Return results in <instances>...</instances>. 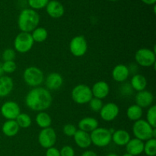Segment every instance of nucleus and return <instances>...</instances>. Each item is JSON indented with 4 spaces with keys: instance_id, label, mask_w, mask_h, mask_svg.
I'll use <instances>...</instances> for the list:
<instances>
[{
    "instance_id": "f257e3e1",
    "label": "nucleus",
    "mask_w": 156,
    "mask_h": 156,
    "mask_svg": "<svg viewBox=\"0 0 156 156\" xmlns=\"http://www.w3.org/2000/svg\"><path fill=\"white\" fill-rule=\"evenodd\" d=\"M53 103V97L49 90L44 87L33 88L25 97V105L31 111H45Z\"/></svg>"
},
{
    "instance_id": "f03ea898",
    "label": "nucleus",
    "mask_w": 156,
    "mask_h": 156,
    "mask_svg": "<svg viewBox=\"0 0 156 156\" xmlns=\"http://www.w3.org/2000/svg\"><path fill=\"white\" fill-rule=\"evenodd\" d=\"M40 23V15L35 10L25 9L21 12L18 18V26L21 32L31 33Z\"/></svg>"
},
{
    "instance_id": "7ed1b4c3",
    "label": "nucleus",
    "mask_w": 156,
    "mask_h": 156,
    "mask_svg": "<svg viewBox=\"0 0 156 156\" xmlns=\"http://www.w3.org/2000/svg\"><path fill=\"white\" fill-rule=\"evenodd\" d=\"M132 130L135 138L143 142L156 136V128L151 126L146 120L143 119L134 122Z\"/></svg>"
},
{
    "instance_id": "20e7f679",
    "label": "nucleus",
    "mask_w": 156,
    "mask_h": 156,
    "mask_svg": "<svg viewBox=\"0 0 156 156\" xmlns=\"http://www.w3.org/2000/svg\"><path fill=\"white\" fill-rule=\"evenodd\" d=\"M23 79L28 86L32 88L39 87L44 81V74L42 70L37 66H29L23 73Z\"/></svg>"
},
{
    "instance_id": "39448f33",
    "label": "nucleus",
    "mask_w": 156,
    "mask_h": 156,
    "mask_svg": "<svg viewBox=\"0 0 156 156\" xmlns=\"http://www.w3.org/2000/svg\"><path fill=\"white\" fill-rule=\"evenodd\" d=\"M71 98L77 105H82L88 104L93 98L91 88L85 84H79L72 90Z\"/></svg>"
},
{
    "instance_id": "423d86ee",
    "label": "nucleus",
    "mask_w": 156,
    "mask_h": 156,
    "mask_svg": "<svg viewBox=\"0 0 156 156\" xmlns=\"http://www.w3.org/2000/svg\"><path fill=\"white\" fill-rule=\"evenodd\" d=\"M91 144L97 147H106L112 141V133L109 129L105 127H98L90 133Z\"/></svg>"
},
{
    "instance_id": "0eeeda50",
    "label": "nucleus",
    "mask_w": 156,
    "mask_h": 156,
    "mask_svg": "<svg viewBox=\"0 0 156 156\" xmlns=\"http://www.w3.org/2000/svg\"><path fill=\"white\" fill-rule=\"evenodd\" d=\"M34 41L30 33L21 32L14 40V50L20 53H26L33 47Z\"/></svg>"
},
{
    "instance_id": "6e6552de",
    "label": "nucleus",
    "mask_w": 156,
    "mask_h": 156,
    "mask_svg": "<svg viewBox=\"0 0 156 156\" xmlns=\"http://www.w3.org/2000/svg\"><path fill=\"white\" fill-rule=\"evenodd\" d=\"M135 60L140 66L146 68L152 66L155 64V51L149 48L139 49L135 53Z\"/></svg>"
},
{
    "instance_id": "1a4fd4ad",
    "label": "nucleus",
    "mask_w": 156,
    "mask_h": 156,
    "mask_svg": "<svg viewBox=\"0 0 156 156\" xmlns=\"http://www.w3.org/2000/svg\"><path fill=\"white\" fill-rule=\"evenodd\" d=\"M69 50L76 57H82L88 51V42L82 35H77L69 42Z\"/></svg>"
},
{
    "instance_id": "9d476101",
    "label": "nucleus",
    "mask_w": 156,
    "mask_h": 156,
    "mask_svg": "<svg viewBox=\"0 0 156 156\" xmlns=\"http://www.w3.org/2000/svg\"><path fill=\"white\" fill-rule=\"evenodd\" d=\"M56 139H57V136H56V131L52 127L41 129L37 137L38 143L41 145V147L44 149L53 147L56 144Z\"/></svg>"
},
{
    "instance_id": "9b49d317",
    "label": "nucleus",
    "mask_w": 156,
    "mask_h": 156,
    "mask_svg": "<svg viewBox=\"0 0 156 156\" xmlns=\"http://www.w3.org/2000/svg\"><path fill=\"white\" fill-rule=\"evenodd\" d=\"M0 112L2 116L6 119V120H15L21 113L20 106L14 101H8L5 102L1 106Z\"/></svg>"
},
{
    "instance_id": "f8f14e48",
    "label": "nucleus",
    "mask_w": 156,
    "mask_h": 156,
    "mask_svg": "<svg viewBox=\"0 0 156 156\" xmlns=\"http://www.w3.org/2000/svg\"><path fill=\"white\" fill-rule=\"evenodd\" d=\"M100 113L101 118L106 122H111L115 120L120 114V108L114 102H108L103 105Z\"/></svg>"
},
{
    "instance_id": "ddd939ff",
    "label": "nucleus",
    "mask_w": 156,
    "mask_h": 156,
    "mask_svg": "<svg viewBox=\"0 0 156 156\" xmlns=\"http://www.w3.org/2000/svg\"><path fill=\"white\" fill-rule=\"evenodd\" d=\"M136 105L140 106V108H147L153 105L154 95L151 91L147 90L138 91L135 96Z\"/></svg>"
},
{
    "instance_id": "4468645a",
    "label": "nucleus",
    "mask_w": 156,
    "mask_h": 156,
    "mask_svg": "<svg viewBox=\"0 0 156 156\" xmlns=\"http://www.w3.org/2000/svg\"><path fill=\"white\" fill-rule=\"evenodd\" d=\"M94 98L103 100L106 98L110 93V86L105 81H98L95 82L91 88Z\"/></svg>"
},
{
    "instance_id": "2eb2a0df",
    "label": "nucleus",
    "mask_w": 156,
    "mask_h": 156,
    "mask_svg": "<svg viewBox=\"0 0 156 156\" xmlns=\"http://www.w3.org/2000/svg\"><path fill=\"white\" fill-rule=\"evenodd\" d=\"M129 74L130 73H129V67L124 64H117L114 67L111 73L113 79L115 82H120V83L126 82L129 78Z\"/></svg>"
},
{
    "instance_id": "dca6fc26",
    "label": "nucleus",
    "mask_w": 156,
    "mask_h": 156,
    "mask_svg": "<svg viewBox=\"0 0 156 156\" xmlns=\"http://www.w3.org/2000/svg\"><path fill=\"white\" fill-rule=\"evenodd\" d=\"M63 84V78L59 73H51L45 79V85L47 90L55 91L62 87Z\"/></svg>"
},
{
    "instance_id": "f3484780",
    "label": "nucleus",
    "mask_w": 156,
    "mask_h": 156,
    "mask_svg": "<svg viewBox=\"0 0 156 156\" xmlns=\"http://www.w3.org/2000/svg\"><path fill=\"white\" fill-rule=\"evenodd\" d=\"M46 10L47 14L53 18H59L65 13V9L62 3L56 0L49 1L48 4L46 6Z\"/></svg>"
},
{
    "instance_id": "a211bd4d",
    "label": "nucleus",
    "mask_w": 156,
    "mask_h": 156,
    "mask_svg": "<svg viewBox=\"0 0 156 156\" xmlns=\"http://www.w3.org/2000/svg\"><path fill=\"white\" fill-rule=\"evenodd\" d=\"M126 152L133 156L141 155L144 150V142L136 138L130 139L126 145Z\"/></svg>"
},
{
    "instance_id": "6ab92c4d",
    "label": "nucleus",
    "mask_w": 156,
    "mask_h": 156,
    "mask_svg": "<svg viewBox=\"0 0 156 156\" xmlns=\"http://www.w3.org/2000/svg\"><path fill=\"white\" fill-rule=\"evenodd\" d=\"M74 142L78 147L81 149H87L91 145V137H90V133L84 131L77 129L76 133H75L74 136Z\"/></svg>"
},
{
    "instance_id": "aec40b11",
    "label": "nucleus",
    "mask_w": 156,
    "mask_h": 156,
    "mask_svg": "<svg viewBox=\"0 0 156 156\" xmlns=\"http://www.w3.org/2000/svg\"><path fill=\"white\" fill-rule=\"evenodd\" d=\"M99 126V123L97 119L91 117H86L79 120L78 123V127L80 130L90 133L94 129H97Z\"/></svg>"
},
{
    "instance_id": "412c9836",
    "label": "nucleus",
    "mask_w": 156,
    "mask_h": 156,
    "mask_svg": "<svg viewBox=\"0 0 156 156\" xmlns=\"http://www.w3.org/2000/svg\"><path fill=\"white\" fill-rule=\"evenodd\" d=\"M131 136L128 131L125 129H117L114 130L112 133V141L114 144L119 146H125L130 140Z\"/></svg>"
},
{
    "instance_id": "4be33fe9",
    "label": "nucleus",
    "mask_w": 156,
    "mask_h": 156,
    "mask_svg": "<svg viewBox=\"0 0 156 156\" xmlns=\"http://www.w3.org/2000/svg\"><path fill=\"white\" fill-rule=\"evenodd\" d=\"M14 88L13 79L8 76L0 77V98H4L9 95Z\"/></svg>"
},
{
    "instance_id": "5701e85b",
    "label": "nucleus",
    "mask_w": 156,
    "mask_h": 156,
    "mask_svg": "<svg viewBox=\"0 0 156 156\" xmlns=\"http://www.w3.org/2000/svg\"><path fill=\"white\" fill-rule=\"evenodd\" d=\"M20 127L15 120H6L2 126V132L5 136L13 137L18 133Z\"/></svg>"
},
{
    "instance_id": "b1692460",
    "label": "nucleus",
    "mask_w": 156,
    "mask_h": 156,
    "mask_svg": "<svg viewBox=\"0 0 156 156\" xmlns=\"http://www.w3.org/2000/svg\"><path fill=\"white\" fill-rule=\"evenodd\" d=\"M130 86L132 87L133 90L136 91H141L146 90L147 86V79L143 75L134 74L130 81Z\"/></svg>"
},
{
    "instance_id": "393cba45",
    "label": "nucleus",
    "mask_w": 156,
    "mask_h": 156,
    "mask_svg": "<svg viewBox=\"0 0 156 156\" xmlns=\"http://www.w3.org/2000/svg\"><path fill=\"white\" fill-rule=\"evenodd\" d=\"M35 121L37 125L41 129H45V128L50 127L52 124V117L50 114L46 111H41L38 112V114L35 117Z\"/></svg>"
},
{
    "instance_id": "a878e982",
    "label": "nucleus",
    "mask_w": 156,
    "mask_h": 156,
    "mask_svg": "<svg viewBox=\"0 0 156 156\" xmlns=\"http://www.w3.org/2000/svg\"><path fill=\"white\" fill-rule=\"evenodd\" d=\"M143 115V109L137 105H132L126 110V117L131 121L140 120Z\"/></svg>"
},
{
    "instance_id": "bb28decb",
    "label": "nucleus",
    "mask_w": 156,
    "mask_h": 156,
    "mask_svg": "<svg viewBox=\"0 0 156 156\" xmlns=\"http://www.w3.org/2000/svg\"><path fill=\"white\" fill-rule=\"evenodd\" d=\"M30 34L34 42L43 43L47 39L48 32L45 27H37L31 32Z\"/></svg>"
},
{
    "instance_id": "cd10ccee",
    "label": "nucleus",
    "mask_w": 156,
    "mask_h": 156,
    "mask_svg": "<svg viewBox=\"0 0 156 156\" xmlns=\"http://www.w3.org/2000/svg\"><path fill=\"white\" fill-rule=\"evenodd\" d=\"M15 121L18 123V126L22 129H27L30 127L32 123V119L26 113H21L15 119Z\"/></svg>"
},
{
    "instance_id": "c85d7f7f",
    "label": "nucleus",
    "mask_w": 156,
    "mask_h": 156,
    "mask_svg": "<svg viewBox=\"0 0 156 156\" xmlns=\"http://www.w3.org/2000/svg\"><path fill=\"white\" fill-rule=\"evenodd\" d=\"M147 156H155L156 155V139L151 138L144 143V150Z\"/></svg>"
},
{
    "instance_id": "c756f323",
    "label": "nucleus",
    "mask_w": 156,
    "mask_h": 156,
    "mask_svg": "<svg viewBox=\"0 0 156 156\" xmlns=\"http://www.w3.org/2000/svg\"><path fill=\"white\" fill-rule=\"evenodd\" d=\"M146 121L151 126L156 128V106L152 105L149 107L146 112Z\"/></svg>"
},
{
    "instance_id": "7c9ffc66",
    "label": "nucleus",
    "mask_w": 156,
    "mask_h": 156,
    "mask_svg": "<svg viewBox=\"0 0 156 156\" xmlns=\"http://www.w3.org/2000/svg\"><path fill=\"white\" fill-rule=\"evenodd\" d=\"M3 73L6 74H12L17 69V64L15 61H5L2 64Z\"/></svg>"
},
{
    "instance_id": "2f4dec72",
    "label": "nucleus",
    "mask_w": 156,
    "mask_h": 156,
    "mask_svg": "<svg viewBox=\"0 0 156 156\" xmlns=\"http://www.w3.org/2000/svg\"><path fill=\"white\" fill-rule=\"evenodd\" d=\"M50 0H28V5L31 9L38 10V9H44L48 4Z\"/></svg>"
},
{
    "instance_id": "473e14b6",
    "label": "nucleus",
    "mask_w": 156,
    "mask_h": 156,
    "mask_svg": "<svg viewBox=\"0 0 156 156\" xmlns=\"http://www.w3.org/2000/svg\"><path fill=\"white\" fill-rule=\"evenodd\" d=\"M88 105H89V108L91 111H94V112H99L103 107L104 104L102 100L93 97L88 102Z\"/></svg>"
},
{
    "instance_id": "72a5a7b5",
    "label": "nucleus",
    "mask_w": 156,
    "mask_h": 156,
    "mask_svg": "<svg viewBox=\"0 0 156 156\" xmlns=\"http://www.w3.org/2000/svg\"><path fill=\"white\" fill-rule=\"evenodd\" d=\"M1 56L4 62L5 61H15V57H16V52L14 49L8 48L2 52Z\"/></svg>"
},
{
    "instance_id": "f704fd0d",
    "label": "nucleus",
    "mask_w": 156,
    "mask_h": 156,
    "mask_svg": "<svg viewBox=\"0 0 156 156\" xmlns=\"http://www.w3.org/2000/svg\"><path fill=\"white\" fill-rule=\"evenodd\" d=\"M77 131V127L73 123H67L62 127V133L66 136L73 137Z\"/></svg>"
},
{
    "instance_id": "c9c22d12",
    "label": "nucleus",
    "mask_w": 156,
    "mask_h": 156,
    "mask_svg": "<svg viewBox=\"0 0 156 156\" xmlns=\"http://www.w3.org/2000/svg\"><path fill=\"white\" fill-rule=\"evenodd\" d=\"M60 156H75V150L72 146H64L59 150Z\"/></svg>"
},
{
    "instance_id": "e433bc0d",
    "label": "nucleus",
    "mask_w": 156,
    "mask_h": 156,
    "mask_svg": "<svg viewBox=\"0 0 156 156\" xmlns=\"http://www.w3.org/2000/svg\"><path fill=\"white\" fill-rule=\"evenodd\" d=\"M121 92L123 95H129L133 93V88L130 84H123L121 87Z\"/></svg>"
},
{
    "instance_id": "4c0bfd02",
    "label": "nucleus",
    "mask_w": 156,
    "mask_h": 156,
    "mask_svg": "<svg viewBox=\"0 0 156 156\" xmlns=\"http://www.w3.org/2000/svg\"><path fill=\"white\" fill-rule=\"evenodd\" d=\"M46 156H60L59 150L55 148L54 146L49 148V149H47Z\"/></svg>"
},
{
    "instance_id": "58836bf2",
    "label": "nucleus",
    "mask_w": 156,
    "mask_h": 156,
    "mask_svg": "<svg viewBox=\"0 0 156 156\" xmlns=\"http://www.w3.org/2000/svg\"><path fill=\"white\" fill-rule=\"evenodd\" d=\"M81 156H98L97 153L92 150H86L82 154Z\"/></svg>"
},
{
    "instance_id": "ea45409f",
    "label": "nucleus",
    "mask_w": 156,
    "mask_h": 156,
    "mask_svg": "<svg viewBox=\"0 0 156 156\" xmlns=\"http://www.w3.org/2000/svg\"><path fill=\"white\" fill-rule=\"evenodd\" d=\"M142 2L146 5H155L156 0H142Z\"/></svg>"
},
{
    "instance_id": "a19ab883",
    "label": "nucleus",
    "mask_w": 156,
    "mask_h": 156,
    "mask_svg": "<svg viewBox=\"0 0 156 156\" xmlns=\"http://www.w3.org/2000/svg\"><path fill=\"white\" fill-rule=\"evenodd\" d=\"M4 73H3V70H2V63H0V77L2 76H4Z\"/></svg>"
},
{
    "instance_id": "79ce46f5",
    "label": "nucleus",
    "mask_w": 156,
    "mask_h": 156,
    "mask_svg": "<svg viewBox=\"0 0 156 156\" xmlns=\"http://www.w3.org/2000/svg\"><path fill=\"white\" fill-rule=\"evenodd\" d=\"M105 156H119V155H117V154H115V153H110V154H108V155H105Z\"/></svg>"
},
{
    "instance_id": "37998d69",
    "label": "nucleus",
    "mask_w": 156,
    "mask_h": 156,
    "mask_svg": "<svg viewBox=\"0 0 156 156\" xmlns=\"http://www.w3.org/2000/svg\"><path fill=\"white\" fill-rule=\"evenodd\" d=\"M122 156H133V155H130V154H129V153H127V152H126V153L123 154V155H122Z\"/></svg>"
},
{
    "instance_id": "c03bdc74",
    "label": "nucleus",
    "mask_w": 156,
    "mask_h": 156,
    "mask_svg": "<svg viewBox=\"0 0 156 156\" xmlns=\"http://www.w3.org/2000/svg\"><path fill=\"white\" fill-rule=\"evenodd\" d=\"M109 1H112V2H115V1H117V0H109Z\"/></svg>"
},
{
    "instance_id": "a18cd8bd",
    "label": "nucleus",
    "mask_w": 156,
    "mask_h": 156,
    "mask_svg": "<svg viewBox=\"0 0 156 156\" xmlns=\"http://www.w3.org/2000/svg\"><path fill=\"white\" fill-rule=\"evenodd\" d=\"M0 57H1V53H0Z\"/></svg>"
}]
</instances>
